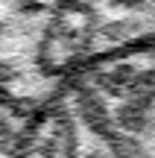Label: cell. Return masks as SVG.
Here are the masks:
<instances>
[{
  "label": "cell",
  "instance_id": "5b68a950",
  "mask_svg": "<svg viewBox=\"0 0 155 158\" xmlns=\"http://www.w3.org/2000/svg\"><path fill=\"white\" fill-rule=\"evenodd\" d=\"M41 12H44V3H41V0L18 3V15H23V18H35V15H41Z\"/></svg>",
  "mask_w": 155,
  "mask_h": 158
},
{
  "label": "cell",
  "instance_id": "52a82bcc",
  "mask_svg": "<svg viewBox=\"0 0 155 158\" xmlns=\"http://www.w3.org/2000/svg\"><path fill=\"white\" fill-rule=\"evenodd\" d=\"M59 9H62V12H79V15H88L91 6L82 3V0H59Z\"/></svg>",
  "mask_w": 155,
  "mask_h": 158
},
{
  "label": "cell",
  "instance_id": "277c9868",
  "mask_svg": "<svg viewBox=\"0 0 155 158\" xmlns=\"http://www.w3.org/2000/svg\"><path fill=\"white\" fill-rule=\"evenodd\" d=\"M135 73H138V70H135L132 64H120V68H114V70H111L108 76H111V82H114L117 88L123 91V88H129V82L135 79Z\"/></svg>",
  "mask_w": 155,
  "mask_h": 158
},
{
  "label": "cell",
  "instance_id": "ba28073f",
  "mask_svg": "<svg viewBox=\"0 0 155 158\" xmlns=\"http://www.w3.org/2000/svg\"><path fill=\"white\" fill-rule=\"evenodd\" d=\"M18 76V70L12 68V64H6V62H0V88H6V82H12V79Z\"/></svg>",
  "mask_w": 155,
  "mask_h": 158
},
{
  "label": "cell",
  "instance_id": "8992f818",
  "mask_svg": "<svg viewBox=\"0 0 155 158\" xmlns=\"http://www.w3.org/2000/svg\"><path fill=\"white\" fill-rule=\"evenodd\" d=\"M103 35L108 41H120L123 35H126V23H120V21H114V23H105L103 27Z\"/></svg>",
  "mask_w": 155,
  "mask_h": 158
},
{
  "label": "cell",
  "instance_id": "3957f363",
  "mask_svg": "<svg viewBox=\"0 0 155 158\" xmlns=\"http://www.w3.org/2000/svg\"><path fill=\"white\" fill-rule=\"evenodd\" d=\"M126 91L132 97H152L155 100V70H138Z\"/></svg>",
  "mask_w": 155,
  "mask_h": 158
},
{
  "label": "cell",
  "instance_id": "6da1fadb",
  "mask_svg": "<svg viewBox=\"0 0 155 158\" xmlns=\"http://www.w3.org/2000/svg\"><path fill=\"white\" fill-rule=\"evenodd\" d=\"M76 111H79V120H82V123H85L94 135H100L105 143L117 135L114 117L108 114V108H105L103 97H97L94 91H82V94L76 97Z\"/></svg>",
  "mask_w": 155,
  "mask_h": 158
},
{
  "label": "cell",
  "instance_id": "8fae6325",
  "mask_svg": "<svg viewBox=\"0 0 155 158\" xmlns=\"http://www.w3.org/2000/svg\"><path fill=\"white\" fill-rule=\"evenodd\" d=\"M18 3H27V0H18Z\"/></svg>",
  "mask_w": 155,
  "mask_h": 158
},
{
  "label": "cell",
  "instance_id": "9c48e42d",
  "mask_svg": "<svg viewBox=\"0 0 155 158\" xmlns=\"http://www.w3.org/2000/svg\"><path fill=\"white\" fill-rule=\"evenodd\" d=\"M12 102H15V97H12L6 88H0V106H12Z\"/></svg>",
  "mask_w": 155,
  "mask_h": 158
},
{
  "label": "cell",
  "instance_id": "7c38bea8",
  "mask_svg": "<svg viewBox=\"0 0 155 158\" xmlns=\"http://www.w3.org/2000/svg\"><path fill=\"white\" fill-rule=\"evenodd\" d=\"M152 21H155V15H152Z\"/></svg>",
  "mask_w": 155,
  "mask_h": 158
},
{
  "label": "cell",
  "instance_id": "7a4b0ae2",
  "mask_svg": "<svg viewBox=\"0 0 155 158\" xmlns=\"http://www.w3.org/2000/svg\"><path fill=\"white\" fill-rule=\"evenodd\" d=\"M108 149H111L114 158H149L146 155V147L138 141V138L123 135V132H117V135L108 141Z\"/></svg>",
  "mask_w": 155,
  "mask_h": 158
},
{
  "label": "cell",
  "instance_id": "30bf717a",
  "mask_svg": "<svg viewBox=\"0 0 155 158\" xmlns=\"http://www.w3.org/2000/svg\"><path fill=\"white\" fill-rule=\"evenodd\" d=\"M3 32H6V27H3V21H0V35H3Z\"/></svg>",
  "mask_w": 155,
  "mask_h": 158
},
{
  "label": "cell",
  "instance_id": "4fadbf2b",
  "mask_svg": "<svg viewBox=\"0 0 155 158\" xmlns=\"http://www.w3.org/2000/svg\"><path fill=\"white\" fill-rule=\"evenodd\" d=\"M91 158H97V155H91Z\"/></svg>",
  "mask_w": 155,
  "mask_h": 158
}]
</instances>
